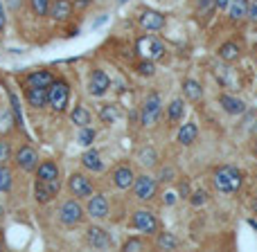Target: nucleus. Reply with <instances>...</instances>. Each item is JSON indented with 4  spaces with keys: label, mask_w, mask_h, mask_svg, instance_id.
Segmentation results:
<instances>
[{
    "label": "nucleus",
    "mask_w": 257,
    "mask_h": 252,
    "mask_svg": "<svg viewBox=\"0 0 257 252\" xmlns=\"http://www.w3.org/2000/svg\"><path fill=\"white\" fill-rule=\"evenodd\" d=\"M219 104L223 106V111H226L228 115H241V113L246 111V104L237 97H230V95H221V97H219Z\"/></svg>",
    "instance_id": "a211bd4d"
},
{
    "label": "nucleus",
    "mask_w": 257,
    "mask_h": 252,
    "mask_svg": "<svg viewBox=\"0 0 257 252\" xmlns=\"http://www.w3.org/2000/svg\"><path fill=\"white\" fill-rule=\"evenodd\" d=\"M253 212L257 214V198H255V203H253Z\"/></svg>",
    "instance_id": "49530a36"
},
{
    "label": "nucleus",
    "mask_w": 257,
    "mask_h": 252,
    "mask_svg": "<svg viewBox=\"0 0 257 252\" xmlns=\"http://www.w3.org/2000/svg\"><path fill=\"white\" fill-rule=\"evenodd\" d=\"M138 72H140L142 77H151L156 72V68H154V61H149V59H142L140 63H138Z\"/></svg>",
    "instance_id": "f704fd0d"
},
{
    "label": "nucleus",
    "mask_w": 257,
    "mask_h": 252,
    "mask_svg": "<svg viewBox=\"0 0 257 252\" xmlns=\"http://www.w3.org/2000/svg\"><path fill=\"white\" fill-rule=\"evenodd\" d=\"M230 0H217V9H228Z\"/></svg>",
    "instance_id": "c03bdc74"
},
{
    "label": "nucleus",
    "mask_w": 257,
    "mask_h": 252,
    "mask_svg": "<svg viewBox=\"0 0 257 252\" xmlns=\"http://www.w3.org/2000/svg\"><path fill=\"white\" fill-rule=\"evenodd\" d=\"M48 95H50V106H52L54 111L57 113L66 111L68 99H70V88H68L66 81H52L48 88Z\"/></svg>",
    "instance_id": "7ed1b4c3"
},
{
    "label": "nucleus",
    "mask_w": 257,
    "mask_h": 252,
    "mask_svg": "<svg viewBox=\"0 0 257 252\" xmlns=\"http://www.w3.org/2000/svg\"><path fill=\"white\" fill-rule=\"evenodd\" d=\"M59 218H61L63 225H77L84 218V209H81V205L77 200H66L61 205V209H59Z\"/></svg>",
    "instance_id": "0eeeda50"
},
{
    "label": "nucleus",
    "mask_w": 257,
    "mask_h": 252,
    "mask_svg": "<svg viewBox=\"0 0 257 252\" xmlns=\"http://www.w3.org/2000/svg\"><path fill=\"white\" fill-rule=\"evenodd\" d=\"M133 180H136V176H133L131 167H126V164H122V167H117L115 171H113V185H115L117 189H128V187H133Z\"/></svg>",
    "instance_id": "2eb2a0df"
},
{
    "label": "nucleus",
    "mask_w": 257,
    "mask_h": 252,
    "mask_svg": "<svg viewBox=\"0 0 257 252\" xmlns=\"http://www.w3.org/2000/svg\"><path fill=\"white\" fill-rule=\"evenodd\" d=\"M183 113H185V102H183V99H174V102L167 106L169 122H178L183 117Z\"/></svg>",
    "instance_id": "bb28decb"
},
{
    "label": "nucleus",
    "mask_w": 257,
    "mask_h": 252,
    "mask_svg": "<svg viewBox=\"0 0 257 252\" xmlns=\"http://www.w3.org/2000/svg\"><path fill=\"white\" fill-rule=\"evenodd\" d=\"M156 189H158V182L151 176H140L133 180V194L140 200H151L156 196Z\"/></svg>",
    "instance_id": "423d86ee"
},
{
    "label": "nucleus",
    "mask_w": 257,
    "mask_h": 252,
    "mask_svg": "<svg viewBox=\"0 0 257 252\" xmlns=\"http://www.w3.org/2000/svg\"><path fill=\"white\" fill-rule=\"evenodd\" d=\"M59 187H61L59 185V178L57 180H39L36 182V189H34L36 200H39V203H50V200L59 194Z\"/></svg>",
    "instance_id": "9d476101"
},
{
    "label": "nucleus",
    "mask_w": 257,
    "mask_h": 252,
    "mask_svg": "<svg viewBox=\"0 0 257 252\" xmlns=\"http://www.w3.org/2000/svg\"><path fill=\"white\" fill-rule=\"evenodd\" d=\"M208 200V194L205 191H196V194H192V205H201Z\"/></svg>",
    "instance_id": "58836bf2"
},
{
    "label": "nucleus",
    "mask_w": 257,
    "mask_h": 252,
    "mask_svg": "<svg viewBox=\"0 0 257 252\" xmlns=\"http://www.w3.org/2000/svg\"><path fill=\"white\" fill-rule=\"evenodd\" d=\"M9 155H12V146H9L7 140H0V164L7 162Z\"/></svg>",
    "instance_id": "e433bc0d"
},
{
    "label": "nucleus",
    "mask_w": 257,
    "mask_h": 252,
    "mask_svg": "<svg viewBox=\"0 0 257 252\" xmlns=\"http://www.w3.org/2000/svg\"><path fill=\"white\" fill-rule=\"evenodd\" d=\"M0 216H3V207H0Z\"/></svg>",
    "instance_id": "09e8293b"
},
{
    "label": "nucleus",
    "mask_w": 257,
    "mask_h": 252,
    "mask_svg": "<svg viewBox=\"0 0 257 252\" xmlns=\"http://www.w3.org/2000/svg\"><path fill=\"white\" fill-rule=\"evenodd\" d=\"M9 99H12V111H14V117H16V124L23 128L25 124H23V115H21V104H18V99L14 93H9Z\"/></svg>",
    "instance_id": "c9c22d12"
},
{
    "label": "nucleus",
    "mask_w": 257,
    "mask_h": 252,
    "mask_svg": "<svg viewBox=\"0 0 257 252\" xmlns=\"http://www.w3.org/2000/svg\"><path fill=\"white\" fill-rule=\"evenodd\" d=\"M93 140H95V131H93V128L81 126V131H79V137H77V142H79L81 146H88V144H93Z\"/></svg>",
    "instance_id": "2f4dec72"
},
{
    "label": "nucleus",
    "mask_w": 257,
    "mask_h": 252,
    "mask_svg": "<svg viewBox=\"0 0 257 252\" xmlns=\"http://www.w3.org/2000/svg\"><path fill=\"white\" fill-rule=\"evenodd\" d=\"M5 27H7V16H5V7H3V3H0V34L5 32Z\"/></svg>",
    "instance_id": "a19ab883"
},
{
    "label": "nucleus",
    "mask_w": 257,
    "mask_h": 252,
    "mask_svg": "<svg viewBox=\"0 0 257 252\" xmlns=\"http://www.w3.org/2000/svg\"><path fill=\"white\" fill-rule=\"evenodd\" d=\"M16 164L23 169V171H34L39 167V155L32 146H21L16 153Z\"/></svg>",
    "instance_id": "f8f14e48"
},
{
    "label": "nucleus",
    "mask_w": 257,
    "mask_h": 252,
    "mask_svg": "<svg viewBox=\"0 0 257 252\" xmlns=\"http://www.w3.org/2000/svg\"><path fill=\"white\" fill-rule=\"evenodd\" d=\"M81 164H84L86 169H90V171H102L104 169L102 158H99L97 151H86V153L81 155Z\"/></svg>",
    "instance_id": "393cba45"
},
{
    "label": "nucleus",
    "mask_w": 257,
    "mask_h": 252,
    "mask_svg": "<svg viewBox=\"0 0 257 252\" xmlns=\"http://www.w3.org/2000/svg\"><path fill=\"white\" fill-rule=\"evenodd\" d=\"M88 245L90 248H95V250H106V248H111V236H108V232L106 230H102V227H97V225H93L88 230Z\"/></svg>",
    "instance_id": "ddd939ff"
},
{
    "label": "nucleus",
    "mask_w": 257,
    "mask_h": 252,
    "mask_svg": "<svg viewBox=\"0 0 257 252\" xmlns=\"http://www.w3.org/2000/svg\"><path fill=\"white\" fill-rule=\"evenodd\" d=\"M145 245H142V241H138V239H128L126 243H124V248L122 250H126V252H133V250H142Z\"/></svg>",
    "instance_id": "4c0bfd02"
},
{
    "label": "nucleus",
    "mask_w": 257,
    "mask_h": 252,
    "mask_svg": "<svg viewBox=\"0 0 257 252\" xmlns=\"http://www.w3.org/2000/svg\"><path fill=\"white\" fill-rule=\"evenodd\" d=\"M136 50L142 59H149V61H158V59L165 57V45L163 41H158L156 36L147 34V36H140L136 43Z\"/></svg>",
    "instance_id": "f03ea898"
},
{
    "label": "nucleus",
    "mask_w": 257,
    "mask_h": 252,
    "mask_svg": "<svg viewBox=\"0 0 257 252\" xmlns=\"http://www.w3.org/2000/svg\"><path fill=\"white\" fill-rule=\"evenodd\" d=\"M36 178L39 180H57L59 178V167L54 162H43L36 167Z\"/></svg>",
    "instance_id": "b1692460"
},
{
    "label": "nucleus",
    "mask_w": 257,
    "mask_h": 252,
    "mask_svg": "<svg viewBox=\"0 0 257 252\" xmlns=\"http://www.w3.org/2000/svg\"><path fill=\"white\" fill-rule=\"evenodd\" d=\"M0 248H3V241H0Z\"/></svg>",
    "instance_id": "8fccbe9b"
},
{
    "label": "nucleus",
    "mask_w": 257,
    "mask_h": 252,
    "mask_svg": "<svg viewBox=\"0 0 257 252\" xmlns=\"http://www.w3.org/2000/svg\"><path fill=\"white\" fill-rule=\"evenodd\" d=\"M228 16L235 23L246 18L248 16V0H230V5H228Z\"/></svg>",
    "instance_id": "412c9836"
},
{
    "label": "nucleus",
    "mask_w": 257,
    "mask_h": 252,
    "mask_svg": "<svg viewBox=\"0 0 257 252\" xmlns=\"http://www.w3.org/2000/svg\"><path fill=\"white\" fill-rule=\"evenodd\" d=\"M183 95H185L190 102H201V97H203V88H201L199 81L185 79L183 81Z\"/></svg>",
    "instance_id": "5701e85b"
},
{
    "label": "nucleus",
    "mask_w": 257,
    "mask_h": 252,
    "mask_svg": "<svg viewBox=\"0 0 257 252\" xmlns=\"http://www.w3.org/2000/svg\"><path fill=\"white\" fill-rule=\"evenodd\" d=\"M158 248L160 250H176L178 248V239L172 234V232H163L158 236Z\"/></svg>",
    "instance_id": "cd10ccee"
},
{
    "label": "nucleus",
    "mask_w": 257,
    "mask_h": 252,
    "mask_svg": "<svg viewBox=\"0 0 257 252\" xmlns=\"http://www.w3.org/2000/svg\"><path fill=\"white\" fill-rule=\"evenodd\" d=\"M176 198H178V196L174 194V191H167V194H165V205H174V203H176Z\"/></svg>",
    "instance_id": "37998d69"
},
{
    "label": "nucleus",
    "mask_w": 257,
    "mask_h": 252,
    "mask_svg": "<svg viewBox=\"0 0 257 252\" xmlns=\"http://www.w3.org/2000/svg\"><path fill=\"white\" fill-rule=\"evenodd\" d=\"M120 3H126V0H120Z\"/></svg>",
    "instance_id": "3c124183"
},
{
    "label": "nucleus",
    "mask_w": 257,
    "mask_h": 252,
    "mask_svg": "<svg viewBox=\"0 0 257 252\" xmlns=\"http://www.w3.org/2000/svg\"><path fill=\"white\" fill-rule=\"evenodd\" d=\"M160 111H163V104H160V97L156 93H151L147 97L145 106H142V113H140V120H142V126H156L160 120Z\"/></svg>",
    "instance_id": "20e7f679"
},
{
    "label": "nucleus",
    "mask_w": 257,
    "mask_h": 252,
    "mask_svg": "<svg viewBox=\"0 0 257 252\" xmlns=\"http://www.w3.org/2000/svg\"><path fill=\"white\" fill-rule=\"evenodd\" d=\"M255 155H257V140H255Z\"/></svg>",
    "instance_id": "de8ad7c7"
},
{
    "label": "nucleus",
    "mask_w": 257,
    "mask_h": 252,
    "mask_svg": "<svg viewBox=\"0 0 257 252\" xmlns=\"http://www.w3.org/2000/svg\"><path fill=\"white\" fill-rule=\"evenodd\" d=\"M90 0H77V7H88Z\"/></svg>",
    "instance_id": "a18cd8bd"
},
{
    "label": "nucleus",
    "mask_w": 257,
    "mask_h": 252,
    "mask_svg": "<svg viewBox=\"0 0 257 252\" xmlns=\"http://www.w3.org/2000/svg\"><path fill=\"white\" fill-rule=\"evenodd\" d=\"M178 142H181L183 146H190L196 142V137H199V126L194 124V122H187V124H183L178 128Z\"/></svg>",
    "instance_id": "f3484780"
},
{
    "label": "nucleus",
    "mask_w": 257,
    "mask_h": 252,
    "mask_svg": "<svg viewBox=\"0 0 257 252\" xmlns=\"http://www.w3.org/2000/svg\"><path fill=\"white\" fill-rule=\"evenodd\" d=\"M70 120H72V124H77V126H88L90 124V113L86 111V106H75V111L70 113Z\"/></svg>",
    "instance_id": "a878e982"
},
{
    "label": "nucleus",
    "mask_w": 257,
    "mask_h": 252,
    "mask_svg": "<svg viewBox=\"0 0 257 252\" xmlns=\"http://www.w3.org/2000/svg\"><path fill=\"white\" fill-rule=\"evenodd\" d=\"M52 75H50V70H36L32 72V75H27V86L30 88H50V84H52Z\"/></svg>",
    "instance_id": "6ab92c4d"
},
{
    "label": "nucleus",
    "mask_w": 257,
    "mask_h": 252,
    "mask_svg": "<svg viewBox=\"0 0 257 252\" xmlns=\"http://www.w3.org/2000/svg\"><path fill=\"white\" fill-rule=\"evenodd\" d=\"M30 5H32V12H34L36 16L50 14V0H30Z\"/></svg>",
    "instance_id": "7c9ffc66"
},
{
    "label": "nucleus",
    "mask_w": 257,
    "mask_h": 252,
    "mask_svg": "<svg viewBox=\"0 0 257 252\" xmlns=\"http://www.w3.org/2000/svg\"><path fill=\"white\" fill-rule=\"evenodd\" d=\"M140 25L147 32H160L165 27V16L160 12H154V9H145L140 14Z\"/></svg>",
    "instance_id": "9b49d317"
},
{
    "label": "nucleus",
    "mask_w": 257,
    "mask_h": 252,
    "mask_svg": "<svg viewBox=\"0 0 257 252\" xmlns=\"http://www.w3.org/2000/svg\"><path fill=\"white\" fill-rule=\"evenodd\" d=\"M214 187H217L221 194H237L244 185V173L239 171L232 164H223V167L214 169Z\"/></svg>",
    "instance_id": "f257e3e1"
},
{
    "label": "nucleus",
    "mask_w": 257,
    "mask_h": 252,
    "mask_svg": "<svg viewBox=\"0 0 257 252\" xmlns=\"http://www.w3.org/2000/svg\"><path fill=\"white\" fill-rule=\"evenodd\" d=\"M108 88H111V79H108L106 72L93 70V75H90V84H88V93L93 95V97H102Z\"/></svg>",
    "instance_id": "1a4fd4ad"
},
{
    "label": "nucleus",
    "mask_w": 257,
    "mask_h": 252,
    "mask_svg": "<svg viewBox=\"0 0 257 252\" xmlns=\"http://www.w3.org/2000/svg\"><path fill=\"white\" fill-rule=\"evenodd\" d=\"M156 158H158V155H156L154 149H142V151H140V162L145 164V167H154V164H156Z\"/></svg>",
    "instance_id": "72a5a7b5"
},
{
    "label": "nucleus",
    "mask_w": 257,
    "mask_h": 252,
    "mask_svg": "<svg viewBox=\"0 0 257 252\" xmlns=\"http://www.w3.org/2000/svg\"><path fill=\"white\" fill-rule=\"evenodd\" d=\"M70 194L77 196V198H86V196H93V182L84 176V173H72L70 176Z\"/></svg>",
    "instance_id": "6e6552de"
},
{
    "label": "nucleus",
    "mask_w": 257,
    "mask_h": 252,
    "mask_svg": "<svg viewBox=\"0 0 257 252\" xmlns=\"http://www.w3.org/2000/svg\"><path fill=\"white\" fill-rule=\"evenodd\" d=\"M219 57H221L226 63H235L237 59L241 57V48L235 43V41H230V43H223L221 48H219Z\"/></svg>",
    "instance_id": "4be33fe9"
},
{
    "label": "nucleus",
    "mask_w": 257,
    "mask_h": 252,
    "mask_svg": "<svg viewBox=\"0 0 257 252\" xmlns=\"http://www.w3.org/2000/svg\"><path fill=\"white\" fill-rule=\"evenodd\" d=\"M160 180H165V182H169V180H174V169H163V173H160Z\"/></svg>",
    "instance_id": "ea45409f"
},
{
    "label": "nucleus",
    "mask_w": 257,
    "mask_h": 252,
    "mask_svg": "<svg viewBox=\"0 0 257 252\" xmlns=\"http://www.w3.org/2000/svg\"><path fill=\"white\" fill-rule=\"evenodd\" d=\"M214 9H217V0H199V14L205 21L214 14Z\"/></svg>",
    "instance_id": "c756f323"
},
{
    "label": "nucleus",
    "mask_w": 257,
    "mask_h": 252,
    "mask_svg": "<svg viewBox=\"0 0 257 252\" xmlns=\"http://www.w3.org/2000/svg\"><path fill=\"white\" fill-rule=\"evenodd\" d=\"M248 18H250L253 23H257V3L248 5Z\"/></svg>",
    "instance_id": "79ce46f5"
},
{
    "label": "nucleus",
    "mask_w": 257,
    "mask_h": 252,
    "mask_svg": "<svg viewBox=\"0 0 257 252\" xmlns=\"http://www.w3.org/2000/svg\"><path fill=\"white\" fill-rule=\"evenodd\" d=\"M50 16L54 21H68L72 16V3L70 0H54L50 5Z\"/></svg>",
    "instance_id": "dca6fc26"
},
{
    "label": "nucleus",
    "mask_w": 257,
    "mask_h": 252,
    "mask_svg": "<svg viewBox=\"0 0 257 252\" xmlns=\"http://www.w3.org/2000/svg\"><path fill=\"white\" fill-rule=\"evenodd\" d=\"M27 102H30V106H34V108L48 106V104H50L48 88H30V90H27Z\"/></svg>",
    "instance_id": "aec40b11"
},
{
    "label": "nucleus",
    "mask_w": 257,
    "mask_h": 252,
    "mask_svg": "<svg viewBox=\"0 0 257 252\" xmlns=\"http://www.w3.org/2000/svg\"><path fill=\"white\" fill-rule=\"evenodd\" d=\"M9 189H12V171L0 164V191H9Z\"/></svg>",
    "instance_id": "473e14b6"
},
{
    "label": "nucleus",
    "mask_w": 257,
    "mask_h": 252,
    "mask_svg": "<svg viewBox=\"0 0 257 252\" xmlns=\"http://www.w3.org/2000/svg\"><path fill=\"white\" fill-rule=\"evenodd\" d=\"M117 106L115 104H106V106H102V111H99V117H102L104 124H113V122L117 120Z\"/></svg>",
    "instance_id": "c85d7f7f"
},
{
    "label": "nucleus",
    "mask_w": 257,
    "mask_h": 252,
    "mask_svg": "<svg viewBox=\"0 0 257 252\" xmlns=\"http://www.w3.org/2000/svg\"><path fill=\"white\" fill-rule=\"evenodd\" d=\"M88 216H93V218H106L108 216V200H106V196H102V194L90 196V200H88Z\"/></svg>",
    "instance_id": "4468645a"
},
{
    "label": "nucleus",
    "mask_w": 257,
    "mask_h": 252,
    "mask_svg": "<svg viewBox=\"0 0 257 252\" xmlns=\"http://www.w3.org/2000/svg\"><path fill=\"white\" fill-rule=\"evenodd\" d=\"M131 227L142 232V234H156V230H158V218L151 212H147V209H138L131 218Z\"/></svg>",
    "instance_id": "39448f33"
}]
</instances>
